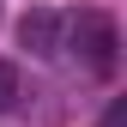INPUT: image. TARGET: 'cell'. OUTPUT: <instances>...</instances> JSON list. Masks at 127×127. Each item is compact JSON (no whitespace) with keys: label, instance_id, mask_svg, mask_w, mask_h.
Here are the masks:
<instances>
[{"label":"cell","instance_id":"6da1fadb","mask_svg":"<svg viewBox=\"0 0 127 127\" xmlns=\"http://www.w3.org/2000/svg\"><path fill=\"white\" fill-rule=\"evenodd\" d=\"M61 49H73L97 79H109V73H115L121 30H115V18H109V12H79V18H67V42H61Z\"/></svg>","mask_w":127,"mask_h":127},{"label":"cell","instance_id":"7a4b0ae2","mask_svg":"<svg viewBox=\"0 0 127 127\" xmlns=\"http://www.w3.org/2000/svg\"><path fill=\"white\" fill-rule=\"evenodd\" d=\"M18 42H24L36 61H55V55H61V42H67V12H55V6L24 12V18H18Z\"/></svg>","mask_w":127,"mask_h":127},{"label":"cell","instance_id":"3957f363","mask_svg":"<svg viewBox=\"0 0 127 127\" xmlns=\"http://www.w3.org/2000/svg\"><path fill=\"white\" fill-rule=\"evenodd\" d=\"M18 97H24L18 67H12V61H0V115H12V109H18Z\"/></svg>","mask_w":127,"mask_h":127},{"label":"cell","instance_id":"277c9868","mask_svg":"<svg viewBox=\"0 0 127 127\" xmlns=\"http://www.w3.org/2000/svg\"><path fill=\"white\" fill-rule=\"evenodd\" d=\"M97 127H127V103H109V115H103Z\"/></svg>","mask_w":127,"mask_h":127}]
</instances>
